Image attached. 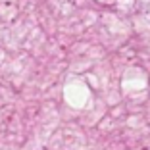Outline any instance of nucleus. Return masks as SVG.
<instances>
[]
</instances>
